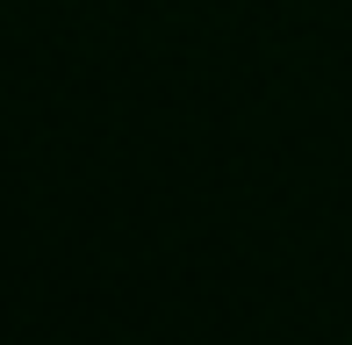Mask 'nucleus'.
Instances as JSON below:
<instances>
[]
</instances>
